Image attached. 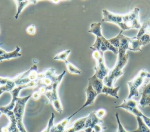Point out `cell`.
Instances as JSON below:
<instances>
[{"mask_svg":"<svg viewBox=\"0 0 150 132\" xmlns=\"http://www.w3.org/2000/svg\"><path fill=\"white\" fill-rule=\"evenodd\" d=\"M126 51L127 50L124 48H118L117 62L114 67L110 70L108 75L103 80L104 85L113 87L117 80L124 74L122 70L129 59V55L126 53Z\"/></svg>","mask_w":150,"mask_h":132,"instance_id":"obj_1","label":"cell"},{"mask_svg":"<svg viewBox=\"0 0 150 132\" xmlns=\"http://www.w3.org/2000/svg\"><path fill=\"white\" fill-rule=\"evenodd\" d=\"M65 74L66 71L64 70L59 75L58 77L52 85V89L50 90L46 91L44 94L49 100V102L52 104L55 110L59 113H63V109L58 94V87Z\"/></svg>","mask_w":150,"mask_h":132,"instance_id":"obj_2","label":"cell"},{"mask_svg":"<svg viewBox=\"0 0 150 132\" xmlns=\"http://www.w3.org/2000/svg\"><path fill=\"white\" fill-rule=\"evenodd\" d=\"M146 79H150V73L146 70L142 69L139 70L137 75L133 79L127 82L129 94L127 99H132V97L139 96V89L144 84Z\"/></svg>","mask_w":150,"mask_h":132,"instance_id":"obj_3","label":"cell"},{"mask_svg":"<svg viewBox=\"0 0 150 132\" xmlns=\"http://www.w3.org/2000/svg\"><path fill=\"white\" fill-rule=\"evenodd\" d=\"M30 97H32V94H29L25 97H19L15 103V107L12 110L17 121L18 127L20 132H27L23 123V118L25 113L26 104Z\"/></svg>","mask_w":150,"mask_h":132,"instance_id":"obj_4","label":"cell"},{"mask_svg":"<svg viewBox=\"0 0 150 132\" xmlns=\"http://www.w3.org/2000/svg\"><path fill=\"white\" fill-rule=\"evenodd\" d=\"M139 8H135L129 12L124 14L122 18V23L120 27L121 31L122 32L131 29H139L141 25L139 18Z\"/></svg>","mask_w":150,"mask_h":132,"instance_id":"obj_5","label":"cell"},{"mask_svg":"<svg viewBox=\"0 0 150 132\" xmlns=\"http://www.w3.org/2000/svg\"><path fill=\"white\" fill-rule=\"evenodd\" d=\"M58 76L59 75H56V69L54 67H51L46 69L43 72L39 73L38 78L35 81L36 87H44L46 88V91L50 90Z\"/></svg>","mask_w":150,"mask_h":132,"instance_id":"obj_6","label":"cell"},{"mask_svg":"<svg viewBox=\"0 0 150 132\" xmlns=\"http://www.w3.org/2000/svg\"><path fill=\"white\" fill-rule=\"evenodd\" d=\"M39 72L36 65H33L28 70L20 73L12 77V80L16 86L28 84L36 81L39 76Z\"/></svg>","mask_w":150,"mask_h":132,"instance_id":"obj_7","label":"cell"},{"mask_svg":"<svg viewBox=\"0 0 150 132\" xmlns=\"http://www.w3.org/2000/svg\"><path fill=\"white\" fill-rule=\"evenodd\" d=\"M92 56L96 62L94 69L95 71L94 75L98 79L103 80L110 72L105 65L103 53L101 51L94 50L92 53Z\"/></svg>","mask_w":150,"mask_h":132,"instance_id":"obj_8","label":"cell"},{"mask_svg":"<svg viewBox=\"0 0 150 132\" xmlns=\"http://www.w3.org/2000/svg\"><path fill=\"white\" fill-rule=\"evenodd\" d=\"M36 87V82H32L28 84H22V85H18L16 86L11 91L9 92L12 94V100L11 102L6 106H0V110H12L15 107V103L17 100V99L19 97V92L22 89H25V88H29V87Z\"/></svg>","mask_w":150,"mask_h":132,"instance_id":"obj_9","label":"cell"},{"mask_svg":"<svg viewBox=\"0 0 150 132\" xmlns=\"http://www.w3.org/2000/svg\"><path fill=\"white\" fill-rule=\"evenodd\" d=\"M2 113L5 114L9 120V123L8 126L1 128V132H20L18 126L17 121L12 110H0Z\"/></svg>","mask_w":150,"mask_h":132,"instance_id":"obj_10","label":"cell"},{"mask_svg":"<svg viewBox=\"0 0 150 132\" xmlns=\"http://www.w3.org/2000/svg\"><path fill=\"white\" fill-rule=\"evenodd\" d=\"M115 118L118 123V130L117 132H150V128L145 124L142 117H136L138 122V128L133 131H126L122 124L121 123L119 114L118 113H115Z\"/></svg>","mask_w":150,"mask_h":132,"instance_id":"obj_11","label":"cell"},{"mask_svg":"<svg viewBox=\"0 0 150 132\" xmlns=\"http://www.w3.org/2000/svg\"><path fill=\"white\" fill-rule=\"evenodd\" d=\"M85 93L86 94V100L84 104L78 110H77L73 114H71L72 116H74L76 113H77L81 110L83 109L84 107L92 105L94 103L96 97L97 96V95H98L97 94V93L93 89L91 84L88 82L86 88L85 89Z\"/></svg>","mask_w":150,"mask_h":132,"instance_id":"obj_12","label":"cell"},{"mask_svg":"<svg viewBox=\"0 0 150 132\" xmlns=\"http://www.w3.org/2000/svg\"><path fill=\"white\" fill-rule=\"evenodd\" d=\"M102 21L103 22L113 23L117 25L120 28L121 27L122 23L123 15L114 13L107 9L102 10Z\"/></svg>","mask_w":150,"mask_h":132,"instance_id":"obj_13","label":"cell"},{"mask_svg":"<svg viewBox=\"0 0 150 132\" xmlns=\"http://www.w3.org/2000/svg\"><path fill=\"white\" fill-rule=\"evenodd\" d=\"M102 119L97 117L95 111L90 112L87 116V118L85 124V127L83 130L84 132H91L93 127L97 124H103Z\"/></svg>","mask_w":150,"mask_h":132,"instance_id":"obj_14","label":"cell"},{"mask_svg":"<svg viewBox=\"0 0 150 132\" xmlns=\"http://www.w3.org/2000/svg\"><path fill=\"white\" fill-rule=\"evenodd\" d=\"M87 116L80 118L73 121L69 127H67L64 132H79L83 130Z\"/></svg>","mask_w":150,"mask_h":132,"instance_id":"obj_15","label":"cell"},{"mask_svg":"<svg viewBox=\"0 0 150 132\" xmlns=\"http://www.w3.org/2000/svg\"><path fill=\"white\" fill-rule=\"evenodd\" d=\"M138 104L142 107L150 106V81L143 87Z\"/></svg>","mask_w":150,"mask_h":132,"instance_id":"obj_16","label":"cell"},{"mask_svg":"<svg viewBox=\"0 0 150 132\" xmlns=\"http://www.w3.org/2000/svg\"><path fill=\"white\" fill-rule=\"evenodd\" d=\"M88 82L90 83L93 89L98 94L101 93V91L104 86L103 80L98 79L94 74L88 79Z\"/></svg>","mask_w":150,"mask_h":132,"instance_id":"obj_17","label":"cell"},{"mask_svg":"<svg viewBox=\"0 0 150 132\" xmlns=\"http://www.w3.org/2000/svg\"><path fill=\"white\" fill-rule=\"evenodd\" d=\"M73 116L71 115L61 120L60 122L54 124L50 130V132H64L67 126Z\"/></svg>","mask_w":150,"mask_h":132,"instance_id":"obj_18","label":"cell"},{"mask_svg":"<svg viewBox=\"0 0 150 132\" xmlns=\"http://www.w3.org/2000/svg\"><path fill=\"white\" fill-rule=\"evenodd\" d=\"M16 3V13L15 16V18L17 19L18 18V16L19 14L21 13L22 10L28 5L30 4H36L38 1H35V0H32V1H14Z\"/></svg>","mask_w":150,"mask_h":132,"instance_id":"obj_19","label":"cell"},{"mask_svg":"<svg viewBox=\"0 0 150 132\" xmlns=\"http://www.w3.org/2000/svg\"><path fill=\"white\" fill-rule=\"evenodd\" d=\"M107 50L112 52L115 55H118V49L115 48L104 36L102 38V43L100 48V51L104 53Z\"/></svg>","mask_w":150,"mask_h":132,"instance_id":"obj_20","label":"cell"},{"mask_svg":"<svg viewBox=\"0 0 150 132\" xmlns=\"http://www.w3.org/2000/svg\"><path fill=\"white\" fill-rule=\"evenodd\" d=\"M142 46L143 44L139 38H135L134 37H132L129 39L128 50L134 52L142 51L141 47Z\"/></svg>","mask_w":150,"mask_h":132,"instance_id":"obj_21","label":"cell"},{"mask_svg":"<svg viewBox=\"0 0 150 132\" xmlns=\"http://www.w3.org/2000/svg\"><path fill=\"white\" fill-rule=\"evenodd\" d=\"M21 56H22V54L21 53V48L18 46H16L15 49L13 51L6 52L1 55L0 62L3 60H9L13 58H17Z\"/></svg>","mask_w":150,"mask_h":132,"instance_id":"obj_22","label":"cell"},{"mask_svg":"<svg viewBox=\"0 0 150 132\" xmlns=\"http://www.w3.org/2000/svg\"><path fill=\"white\" fill-rule=\"evenodd\" d=\"M120 86L114 87H108L105 85H104L101 91V93L105 94L107 96L114 97L116 99H119L118 93V91L120 90Z\"/></svg>","mask_w":150,"mask_h":132,"instance_id":"obj_23","label":"cell"},{"mask_svg":"<svg viewBox=\"0 0 150 132\" xmlns=\"http://www.w3.org/2000/svg\"><path fill=\"white\" fill-rule=\"evenodd\" d=\"M147 34L150 35V18L144 22L142 25L141 28L136 36H134L135 38H138L143 35Z\"/></svg>","mask_w":150,"mask_h":132,"instance_id":"obj_24","label":"cell"},{"mask_svg":"<svg viewBox=\"0 0 150 132\" xmlns=\"http://www.w3.org/2000/svg\"><path fill=\"white\" fill-rule=\"evenodd\" d=\"M138 102H137V101H135V100H134L132 99H125V100H124L123 102L121 104H120L118 106H116L115 107L116 109L121 108V109H123L125 110L127 108L137 107H138Z\"/></svg>","mask_w":150,"mask_h":132,"instance_id":"obj_25","label":"cell"},{"mask_svg":"<svg viewBox=\"0 0 150 132\" xmlns=\"http://www.w3.org/2000/svg\"><path fill=\"white\" fill-rule=\"evenodd\" d=\"M88 32L94 34L96 37L101 36L103 35L101 31V23L100 22H93L91 23Z\"/></svg>","mask_w":150,"mask_h":132,"instance_id":"obj_26","label":"cell"},{"mask_svg":"<svg viewBox=\"0 0 150 132\" xmlns=\"http://www.w3.org/2000/svg\"><path fill=\"white\" fill-rule=\"evenodd\" d=\"M64 63L66 66L68 72L71 74H76V75H80L81 74L82 72L79 68H77L74 65L71 63V62H69L67 60H65Z\"/></svg>","mask_w":150,"mask_h":132,"instance_id":"obj_27","label":"cell"},{"mask_svg":"<svg viewBox=\"0 0 150 132\" xmlns=\"http://www.w3.org/2000/svg\"><path fill=\"white\" fill-rule=\"evenodd\" d=\"M70 52H71V50H70V49L64 50L58 53L57 54H56L54 56L53 59H54V60H62V61L64 62L65 60H67V57L69 56Z\"/></svg>","mask_w":150,"mask_h":132,"instance_id":"obj_28","label":"cell"},{"mask_svg":"<svg viewBox=\"0 0 150 132\" xmlns=\"http://www.w3.org/2000/svg\"><path fill=\"white\" fill-rule=\"evenodd\" d=\"M122 34V31H121L120 32V33H118V35L112 38L109 39H108V41L117 49H118L119 46H120V39H121V36Z\"/></svg>","mask_w":150,"mask_h":132,"instance_id":"obj_29","label":"cell"},{"mask_svg":"<svg viewBox=\"0 0 150 132\" xmlns=\"http://www.w3.org/2000/svg\"><path fill=\"white\" fill-rule=\"evenodd\" d=\"M15 86H16V84L13 81L7 84L0 86V96L5 92L11 91Z\"/></svg>","mask_w":150,"mask_h":132,"instance_id":"obj_30","label":"cell"},{"mask_svg":"<svg viewBox=\"0 0 150 132\" xmlns=\"http://www.w3.org/2000/svg\"><path fill=\"white\" fill-rule=\"evenodd\" d=\"M54 117H55V115L53 113H52V115H51V117L48 121V123H47V125L46 126V127L42 131V132H50V130L52 128V127H53V126L54 125Z\"/></svg>","mask_w":150,"mask_h":132,"instance_id":"obj_31","label":"cell"},{"mask_svg":"<svg viewBox=\"0 0 150 132\" xmlns=\"http://www.w3.org/2000/svg\"><path fill=\"white\" fill-rule=\"evenodd\" d=\"M13 82L12 78L10 77H4L0 76V86L7 84L11 82Z\"/></svg>","mask_w":150,"mask_h":132,"instance_id":"obj_32","label":"cell"},{"mask_svg":"<svg viewBox=\"0 0 150 132\" xmlns=\"http://www.w3.org/2000/svg\"><path fill=\"white\" fill-rule=\"evenodd\" d=\"M106 129L105 127H103L102 124H96L93 128L91 132H103Z\"/></svg>","mask_w":150,"mask_h":132,"instance_id":"obj_33","label":"cell"},{"mask_svg":"<svg viewBox=\"0 0 150 132\" xmlns=\"http://www.w3.org/2000/svg\"><path fill=\"white\" fill-rule=\"evenodd\" d=\"M106 113H107V111L104 109H100L95 111V113L97 117L101 119H102V118L105 115Z\"/></svg>","mask_w":150,"mask_h":132,"instance_id":"obj_34","label":"cell"},{"mask_svg":"<svg viewBox=\"0 0 150 132\" xmlns=\"http://www.w3.org/2000/svg\"><path fill=\"white\" fill-rule=\"evenodd\" d=\"M26 31L28 34L33 35L36 32V27L34 25H31L27 28Z\"/></svg>","mask_w":150,"mask_h":132,"instance_id":"obj_35","label":"cell"},{"mask_svg":"<svg viewBox=\"0 0 150 132\" xmlns=\"http://www.w3.org/2000/svg\"><path fill=\"white\" fill-rule=\"evenodd\" d=\"M40 96H41V95L39 94V93L38 91L35 90V91L32 93V97L34 100H38V99L40 97Z\"/></svg>","mask_w":150,"mask_h":132,"instance_id":"obj_36","label":"cell"},{"mask_svg":"<svg viewBox=\"0 0 150 132\" xmlns=\"http://www.w3.org/2000/svg\"><path fill=\"white\" fill-rule=\"evenodd\" d=\"M6 52H6L5 50H4L3 49H2V48H0V56L2 55H3V54H4V53H6Z\"/></svg>","mask_w":150,"mask_h":132,"instance_id":"obj_37","label":"cell"},{"mask_svg":"<svg viewBox=\"0 0 150 132\" xmlns=\"http://www.w3.org/2000/svg\"><path fill=\"white\" fill-rule=\"evenodd\" d=\"M51 1L54 4H58L60 1Z\"/></svg>","mask_w":150,"mask_h":132,"instance_id":"obj_38","label":"cell"}]
</instances>
